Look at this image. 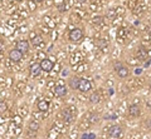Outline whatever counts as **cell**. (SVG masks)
Here are the masks:
<instances>
[{
  "label": "cell",
  "mask_w": 151,
  "mask_h": 139,
  "mask_svg": "<svg viewBox=\"0 0 151 139\" xmlns=\"http://www.w3.org/2000/svg\"><path fill=\"white\" fill-rule=\"evenodd\" d=\"M69 40L71 42H80V40L83 38V33H82V30L81 29H78V28H74V29H72L71 31H69Z\"/></svg>",
  "instance_id": "obj_1"
},
{
  "label": "cell",
  "mask_w": 151,
  "mask_h": 139,
  "mask_svg": "<svg viewBox=\"0 0 151 139\" xmlns=\"http://www.w3.org/2000/svg\"><path fill=\"white\" fill-rule=\"evenodd\" d=\"M21 58H23V53H21L20 50H18L17 48H15V49H11L10 52H9V59H10L11 62L18 63V62H20Z\"/></svg>",
  "instance_id": "obj_2"
},
{
  "label": "cell",
  "mask_w": 151,
  "mask_h": 139,
  "mask_svg": "<svg viewBox=\"0 0 151 139\" xmlns=\"http://www.w3.org/2000/svg\"><path fill=\"white\" fill-rule=\"evenodd\" d=\"M40 67H42V70L43 71H50L53 68H54V63H53L50 59H42V62L39 63Z\"/></svg>",
  "instance_id": "obj_3"
},
{
  "label": "cell",
  "mask_w": 151,
  "mask_h": 139,
  "mask_svg": "<svg viewBox=\"0 0 151 139\" xmlns=\"http://www.w3.org/2000/svg\"><path fill=\"white\" fill-rule=\"evenodd\" d=\"M91 89V81L86 78H81V81H80V88L78 90L82 91V93H86Z\"/></svg>",
  "instance_id": "obj_4"
},
{
  "label": "cell",
  "mask_w": 151,
  "mask_h": 139,
  "mask_svg": "<svg viewBox=\"0 0 151 139\" xmlns=\"http://www.w3.org/2000/svg\"><path fill=\"white\" fill-rule=\"evenodd\" d=\"M17 49L20 50L21 53H27L28 50H29V42L28 40H19L17 43Z\"/></svg>",
  "instance_id": "obj_5"
},
{
  "label": "cell",
  "mask_w": 151,
  "mask_h": 139,
  "mask_svg": "<svg viewBox=\"0 0 151 139\" xmlns=\"http://www.w3.org/2000/svg\"><path fill=\"white\" fill-rule=\"evenodd\" d=\"M121 132H122V129L120 125H113V127L108 129V134H110V137H112V138H118Z\"/></svg>",
  "instance_id": "obj_6"
},
{
  "label": "cell",
  "mask_w": 151,
  "mask_h": 139,
  "mask_svg": "<svg viewBox=\"0 0 151 139\" xmlns=\"http://www.w3.org/2000/svg\"><path fill=\"white\" fill-rule=\"evenodd\" d=\"M80 81H81V78H77V77H72L71 79L68 80V85L71 89H78L80 88Z\"/></svg>",
  "instance_id": "obj_7"
},
{
  "label": "cell",
  "mask_w": 151,
  "mask_h": 139,
  "mask_svg": "<svg viewBox=\"0 0 151 139\" xmlns=\"http://www.w3.org/2000/svg\"><path fill=\"white\" fill-rule=\"evenodd\" d=\"M49 109V102L45 99H42L38 102V110L39 112H47Z\"/></svg>",
  "instance_id": "obj_8"
},
{
  "label": "cell",
  "mask_w": 151,
  "mask_h": 139,
  "mask_svg": "<svg viewBox=\"0 0 151 139\" xmlns=\"http://www.w3.org/2000/svg\"><path fill=\"white\" fill-rule=\"evenodd\" d=\"M30 75H33V77H37V75H39V73L42 71V67H40V64H33L30 65Z\"/></svg>",
  "instance_id": "obj_9"
},
{
  "label": "cell",
  "mask_w": 151,
  "mask_h": 139,
  "mask_svg": "<svg viewBox=\"0 0 151 139\" xmlns=\"http://www.w3.org/2000/svg\"><path fill=\"white\" fill-rule=\"evenodd\" d=\"M54 91L58 97H64L65 94H67V88H65L64 85H58V87H55Z\"/></svg>",
  "instance_id": "obj_10"
},
{
  "label": "cell",
  "mask_w": 151,
  "mask_h": 139,
  "mask_svg": "<svg viewBox=\"0 0 151 139\" xmlns=\"http://www.w3.org/2000/svg\"><path fill=\"white\" fill-rule=\"evenodd\" d=\"M128 113H130L131 116H137L140 114V108H138L137 105H131L130 108H128Z\"/></svg>",
  "instance_id": "obj_11"
},
{
  "label": "cell",
  "mask_w": 151,
  "mask_h": 139,
  "mask_svg": "<svg viewBox=\"0 0 151 139\" xmlns=\"http://www.w3.org/2000/svg\"><path fill=\"white\" fill-rule=\"evenodd\" d=\"M137 58L140 59V60H146V59H147V53H146V50H145L144 48H140V49H138V52H137Z\"/></svg>",
  "instance_id": "obj_12"
},
{
  "label": "cell",
  "mask_w": 151,
  "mask_h": 139,
  "mask_svg": "<svg viewBox=\"0 0 151 139\" xmlns=\"http://www.w3.org/2000/svg\"><path fill=\"white\" fill-rule=\"evenodd\" d=\"M117 75L120 78H126L128 75V69L126 68V67H121L117 70Z\"/></svg>",
  "instance_id": "obj_13"
},
{
  "label": "cell",
  "mask_w": 151,
  "mask_h": 139,
  "mask_svg": "<svg viewBox=\"0 0 151 139\" xmlns=\"http://www.w3.org/2000/svg\"><path fill=\"white\" fill-rule=\"evenodd\" d=\"M38 129H39V123L35 122V120H31L29 123V130L31 132H37Z\"/></svg>",
  "instance_id": "obj_14"
},
{
  "label": "cell",
  "mask_w": 151,
  "mask_h": 139,
  "mask_svg": "<svg viewBox=\"0 0 151 139\" xmlns=\"http://www.w3.org/2000/svg\"><path fill=\"white\" fill-rule=\"evenodd\" d=\"M31 43H33V45H39L40 43H43V38L40 36V35H35L33 38V39H31Z\"/></svg>",
  "instance_id": "obj_15"
},
{
  "label": "cell",
  "mask_w": 151,
  "mask_h": 139,
  "mask_svg": "<svg viewBox=\"0 0 151 139\" xmlns=\"http://www.w3.org/2000/svg\"><path fill=\"white\" fill-rule=\"evenodd\" d=\"M90 100H91V103H98L100 102V95L98 94H92V95L90 97Z\"/></svg>",
  "instance_id": "obj_16"
},
{
  "label": "cell",
  "mask_w": 151,
  "mask_h": 139,
  "mask_svg": "<svg viewBox=\"0 0 151 139\" xmlns=\"http://www.w3.org/2000/svg\"><path fill=\"white\" fill-rule=\"evenodd\" d=\"M0 110H1V112H5V110H6V104L3 102V100L0 102Z\"/></svg>",
  "instance_id": "obj_17"
},
{
  "label": "cell",
  "mask_w": 151,
  "mask_h": 139,
  "mask_svg": "<svg viewBox=\"0 0 151 139\" xmlns=\"http://www.w3.org/2000/svg\"><path fill=\"white\" fill-rule=\"evenodd\" d=\"M63 3H64V0H54V4H55V5H58V6H59V5H62Z\"/></svg>",
  "instance_id": "obj_18"
},
{
  "label": "cell",
  "mask_w": 151,
  "mask_h": 139,
  "mask_svg": "<svg viewBox=\"0 0 151 139\" xmlns=\"http://www.w3.org/2000/svg\"><path fill=\"white\" fill-rule=\"evenodd\" d=\"M121 67H124V65H122L121 63H117V64H115V69H116V71H117V70H118V69L121 68Z\"/></svg>",
  "instance_id": "obj_19"
},
{
  "label": "cell",
  "mask_w": 151,
  "mask_h": 139,
  "mask_svg": "<svg viewBox=\"0 0 151 139\" xmlns=\"http://www.w3.org/2000/svg\"><path fill=\"white\" fill-rule=\"evenodd\" d=\"M82 139H90V134H88V133L82 134Z\"/></svg>",
  "instance_id": "obj_20"
},
{
  "label": "cell",
  "mask_w": 151,
  "mask_h": 139,
  "mask_svg": "<svg viewBox=\"0 0 151 139\" xmlns=\"http://www.w3.org/2000/svg\"><path fill=\"white\" fill-rule=\"evenodd\" d=\"M30 8H31V10H34V9H35V6H34V4H33V0H31V1H30Z\"/></svg>",
  "instance_id": "obj_21"
},
{
  "label": "cell",
  "mask_w": 151,
  "mask_h": 139,
  "mask_svg": "<svg viewBox=\"0 0 151 139\" xmlns=\"http://www.w3.org/2000/svg\"><path fill=\"white\" fill-rule=\"evenodd\" d=\"M96 138V134H93V133H90V139H94Z\"/></svg>",
  "instance_id": "obj_22"
},
{
  "label": "cell",
  "mask_w": 151,
  "mask_h": 139,
  "mask_svg": "<svg viewBox=\"0 0 151 139\" xmlns=\"http://www.w3.org/2000/svg\"><path fill=\"white\" fill-rule=\"evenodd\" d=\"M33 1H35V3H39V1H42V0H33Z\"/></svg>",
  "instance_id": "obj_23"
},
{
  "label": "cell",
  "mask_w": 151,
  "mask_h": 139,
  "mask_svg": "<svg viewBox=\"0 0 151 139\" xmlns=\"http://www.w3.org/2000/svg\"><path fill=\"white\" fill-rule=\"evenodd\" d=\"M149 125H150V128H151V119H150V120H149Z\"/></svg>",
  "instance_id": "obj_24"
},
{
  "label": "cell",
  "mask_w": 151,
  "mask_h": 139,
  "mask_svg": "<svg viewBox=\"0 0 151 139\" xmlns=\"http://www.w3.org/2000/svg\"><path fill=\"white\" fill-rule=\"evenodd\" d=\"M17 1H23V0H17Z\"/></svg>",
  "instance_id": "obj_25"
}]
</instances>
